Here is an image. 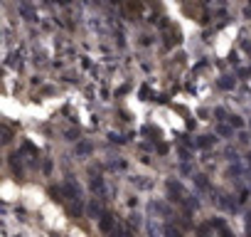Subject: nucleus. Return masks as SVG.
I'll return each mask as SVG.
<instances>
[{"label":"nucleus","mask_w":251,"mask_h":237,"mask_svg":"<svg viewBox=\"0 0 251 237\" xmlns=\"http://www.w3.org/2000/svg\"><path fill=\"white\" fill-rule=\"evenodd\" d=\"M62 190H64V195L74 203V215H79V212H81V188L76 185V180H74V178L64 180Z\"/></svg>","instance_id":"obj_1"},{"label":"nucleus","mask_w":251,"mask_h":237,"mask_svg":"<svg viewBox=\"0 0 251 237\" xmlns=\"http://www.w3.org/2000/svg\"><path fill=\"white\" fill-rule=\"evenodd\" d=\"M91 190H94L96 195H103V193H106V188H103V178H101V176H91Z\"/></svg>","instance_id":"obj_2"},{"label":"nucleus","mask_w":251,"mask_h":237,"mask_svg":"<svg viewBox=\"0 0 251 237\" xmlns=\"http://www.w3.org/2000/svg\"><path fill=\"white\" fill-rule=\"evenodd\" d=\"M165 235H168V237H182L180 227H175V225H168V227H165Z\"/></svg>","instance_id":"obj_3"},{"label":"nucleus","mask_w":251,"mask_h":237,"mask_svg":"<svg viewBox=\"0 0 251 237\" xmlns=\"http://www.w3.org/2000/svg\"><path fill=\"white\" fill-rule=\"evenodd\" d=\"M246 235H249V237H251V212H249V215H246Z\"/></svg>","instance_id":"obj_4"},{"label":"nucleus","mask_w":251,"mask_h":237,"mask_svg":"<svg viewBox=\"0 0 251 237\" xmlns=\"http://www.w3.org/2000/svg\"><path fill=\"white\" fill-rule=\"evenodd\" d=\"M249 158H251V156H249Z\"/></svg>","instance_id":"obj_5"}]
</instances>
